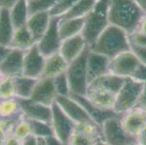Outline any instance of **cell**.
Returning <instances> with one entry per match:
<instances>
[{
	"instance_id": "obj_3",
	"label": "cell",
	"mask_w": 146,
	"mask_h": 145,
	"mask_svg": "<svg viewBox=\"0 0 146 145\" xmlns=\"http://www.w3.org/2000/svg\"><path fill=\"white\" fill-rule=\"evenodd\" d=\"M110 0H98L92 10L84 18L82 36L90 46L103 30L109 26L108 9Z\"/></svg>"
},
{
	"instance_id": "obj_40",
	"label": "cell",
	"mask_w": 146,
	"mask_h": 145,
	"mask_svg": "<svg viewBox=\"0 0 146 145\" xmlns=\"http://www.w3.org/2000/svg\"><path fill=\"white\" fill-rule=\"evenodd\" d=\"M135 107L146 112V83L143 86V91Z\"/></svg>"
},
{
	"instance_id": "obj_32",
	"label": "cell",
	"mask_w": 146,
	"mask_h": 145,
	"mask_svg": "<svg viewBox=\"0 0 146 145\" xmlns=\"http://www.w3.org/2000/svg\"><path fill=\"white\" fill-rule=\"evenodd\" d=\"M12 134L20 140L23 141L32 134L31 127L29 121L23 118L22 115L15 124Z\"/></svg>"
},
{
	"instance_id": "obj_2",
	"label": "cell",
	"mask_w": 146,
	"mask_h": 145,
	"mask_svg": "<svg viewBox=\"0 0 146 145\" xmlns=\"http://www.w3.org/2000/svg\"><path fill=\"white\" fill-rule=\"evenodd\" d=\"M89 47L92 51L111 60L117 54L130 50L129 35L122 29L110 24Z\"/></svg>"
},
{
	"instance_id": "obj_38",
	"label": "cell",
	"mask_w": 146,
	"mask_h": 145,
	"mask_svg": "<svg viewBox=\"0 0 146 145\" xmlns=\"http://www.w3.org/2000/svg\"><path fill=\"white\" fill-rule=\"evenodd\" d=\"M130 78H133L134 80L140 83L145 84L146 83V66L140 63L136 70L133 73L132 76Z\"/></svg>"
},
{
	"instance_id": "obj_47",
	"label": "cell",
	"mask_w": 146,
	"mask_h": 145,
	"mask_svg": "<svg viewBox=\"0 0 146 145\" xmlns=\"http://www.w3.org/2000/svg\"><path fill=\"white\" fill-rule=\"evenodd\" d=\"M137 31L140 32L141 34L146 35V17L145 16V18L142 20L141 23H140L139 28H138Z\"/></svg>"
},
{
	"instance_id": "obj_16",
	"label": "cell",
	"mask_w": 146,
	"mask_h": 145,
	"mask_svg": "<svg viewBox=\"0 0 146 145\" xmlns=\"http://www.w3.org/2000/svg\"><path fill=\"white\" fill-rule=\"evenodd\" d=\"M70 96L80 104L87 112L89 116L91 118V119L100 126H101L103 123L108 118H113V117L121 116V115L116 113V112L113 110H106L98 108L96 106L92 105L85 97V96L79 95V94H71Z\"/></svg>"
},
{
	"instance_id": "obj_22",
	"label": "cell",
	"mask_w": 146,
	"mask_h": 145,
	"mask_svg": "<svg viewBox=\"0 0 146 145\" xmlns=\"http://www.w3.org/2000/svg\"><path fill=\"white\" fill-rule=\"evenodd\" d=\"M36 44L34 36L27 26H24L15 29L10 47L14 50L26 51Z\"/></svg>"
},
{
	"instance_id": "obj_6",
	"label": "cell",
	"mask_w": 146,
	"mask_h": 145,
	"mask_svg": "<svg viewBox=\"0 0 146 145\" xmlns=\"http://www.w3.org/2000/svg\"><path fill=\"white\" fill-rule=\"evenodd\" d=\"M121 117L110 118L101 126L103 141L108 145H132L137 143L136 136L125 131L121 123Z\"/></svg>"
},
{
	"instance_id": "obj_49",
	"label": "cell",
	"mask_w": 146,
	"mask_h": 145,
	"mask_svg": "<svg viewBox=\"0 0 146 145\" xmlns=\"http://www.w3.org/2000/svg\"><path fill=\"white\" fill-rule=\"evenodd\" d=\"M37 145H46L44 138H38V144Z\"/></svg>"
},
{
	"instance_id": "obj_41",
	"label": "cell",
	"mask_w": 146,
	"mask_h": 145,
	"mask_svg": "<svg viewBox=\"0 0 146 145\" xmlns=\"http://www.w3.org/2000/svg\"><path fill=\"white\" fill-rule=\"evenodd\" d=\"M18 0H0V10H10Z\"/></svg>"
},
{
	"instance_id": "obj_31",
	"label": "cell",
	"mask_w": 146,
	"mask_h": 145,
	"mask_svg": "<svg viewBox=\"0 0 146 145\" xmlns=\"http://www.w3.org/2000/svg\"><path fill=\"white\" fill-rule=\"evenodd\" d=\"M16 97L15 77L2 76L0 79V99Z\"/></svg>"
},
{
	"instance_id": "obj_18",
	"label": "cell",
	"mask_w": 146,
	"mask_h": 145,
	"mask_svg": "<svg viewBox=\"0 0 146 145\" xmlns=\"http://www.w3.org/2000/svg\"><path fill=\"white\" fill-rule=\"evenodd\" d=\"M24 52L21 50L11 49L0 64V73L2 76L15 77L23 74Z\"/></svg>"
},
{
	"instance_id": "obj_20",
	"label": "cell",
	"mask_w": 146,
	"mask_h": 145,
	"mask_svg": "<svg viewBox=\"0 0 146 145\" xmlns=\"http://www.w3.org/2000/svg\"><path fill=\"white\" fill-rule=\"evenodd\" d=\"M85 97L98 108L106 110H113L116 94L100 88L88 86Z\"/></svg>"
},
{
	"instance_id": "obj_23",
	"label": "cell",
	"mask_w": 146,
	"mask_h": 145,
	"mask_svg": "<svg viewBox=\"0 0 146 145\" xmlns=\"http://www.w3.org/2000/svg\"><path fill=\"white\" fill-rule=\"evenodd\" d=\"M125 78L108 72L105 75L97 78L93 82H92L89 86L100 88L116 95L124 83Z\"/></svg>"
},
{
	"instance_id": "obj_43",
	"label": "cell",
	"mask_w": 146,
	"mask_h": 145,
	"mask_svg": "<svg viewBox=\"0 0 146 145\" xmlns=\"http://www.w3.org/2000/svg\"><path fill=\"white\" fill-rule=\"evenodd\" d=\"M137 143L140 145H146V125L140 131V134L137 136Z\"/></svg>"
},
{
	"instance_id": "obj_27",
	"label": "cell",
	"mask_w": 146,
	"mask_h": 145,
	"mask_svg": "<svg viewBox=\"0 0 146 145\" xmlns=\"http://www.w3.org/2000/svg\"><path fill=\"white\" fill-rule=\"evenodd\" d=\"M98 0H79L68 12L59 18L60 21L84 18L92 10Z\"/></svg>"
},
{
	"instance_id": "obj_51",
	"label": "cell",
	"mask_w": 146,
	"mask_h": 145,
	"mask_svg": "<svg viewBox=\"0 0 146 145\" xmlns=\"http://www.w3.org/2000/svg\"><path fill=\"white\" fill-rule=\"evenodd\" d=\"M2 78V74H1V73H0V79H1V78Z\"/></svg>"
},
{
	"instance_id": "obj_48",
	"label": "cell",
	"mask_w": 146,
	"mask_h": 145,
	"mask_svg": "<svg viewBox=\"0 0 146 145\" xmlns=\"http://www.w3.org/2000/svg\"><path fill=\"white\" fill-rule=\"evenodd\" d=\"M134 2L141 8L145 13H146V0H134Z\"/></svg>"
},
{
	"instance_id": "obj_29",
	"label": "cell",
	"mask_w": 146,
	"mask_h": 145,
	"mask_svg": "<svg viewBox=\"0 0 146 145\" xmlns=\"http://www.w3.org/2000/svg\"><path fill=\"white\" fill-rule=\"evenodd\" d=\"M21 114L20 102L18 98L0 99V121L14 118Z\"/></svg>"
},
{
	"instance_id": "obj_34",
	"label": "cell",
	"mask_w": 146,
	"mask_h": 145,
	"mask_svg": "<svg viewBox=\"0 0 146 145\" xmlns=\"http://www.w3.org/2000/svg\"><path fill=\"white\" fill-rule=\"evenodd\" d=\"M79 0H60L49 11L52 18H60L71 10Z\"/></svg>"
},
{
	"instance_id": "obj_19",
	"label": "cell",
	"mask_w": 146,
	"mask_h": 145,
	"mask_svg": "<svg viewBox=\"0 0 146 145\" xmlns=\"http://www.w3.org/2000/svg\"><path fill=\"white\" fill-rule=\"evenodd\" d=\"M52 17L48 11H38L29 15L26 26L38 42L50 26Z\"/></svg>"
},
{
	"instance_id": "obj_12",
	"label": "cell",
	"mask_w": 146,
	"mask_h": 145,
	"mask_svg": "<svg viewBox=\"0 0 146 145\" xmlns=\"http://www.w3.org/2000/svg\"><path fill=\"white\" fill-rule=\"evenodd\" d=\"M18 99L20 102L21 113L23 118L51 123V107L44 105L31 99Z\"/></svg>"
},
{
	"instance_id": "obj_39",
	"label": "cell",
	"mask_w": 146,
	"mask_h": 145,
	"mask_svg": "<svg viewBox=\"0 0 146 145\" xmlns=\"http://www.w3.org/2000/svg\"><path fill=\"white\" fill-rule=\"evenodd\" d=\"M129 38L131 43L139 45V46H146V35L141 34L137 30L129 36Z\"/></svg>"
},
{
	"instance_id": "obj_28",
	"label": "cell",
	"mask_w": 146,
	"mask_h": 145,
	"mask_svg": "<svg viewBox=\"0 0 146 145\" xmlns=\"http://www.w3.org/2000/svg\"><path fill=\"white\" fill-rule=\"evenodd\" d=\"M36 80V78H30L23 74H21L15 77L16 97L18 99L30 98Z\"/></svg>"
},
{
	"instance_id": "obj_4",
	"label": "cell",
	"mask_w": 146,
	"mask_h": 145,
	"mask_svg": "<svg viewBox=\"0 0 146 145\" xmlns=\"http://www.w3.org/2000/svg\"><path fill=\"white\" fill-rule=\"evenodd\" d=\"M90 47L86 50L76 59L68 64L66 75L71 88V94L85 96L88 89L87 73V58Z\"/></svg>"
},
{
	"instance_id": "obj_17",
	"label": "cell",
	"mask_w": 146,
	"mask_h": 145,
	"mask_svg": "<svg viewBox=\"0 0 146 145\" xmlns=\"http://www.w3.org/2000/svg\"><path fill=\"white\" fill-rule=\"evenodd\" d=\"M89 46L82 34L62 41L59 52L68 63H70L81 55Z\"/></svg>"
},
{
	"instance_id": "obj_36",
	"label": "cell",
	"mask_w": 146,
	"mask_h": 145,
	"mask_svg": "<svg viewBox=\"0 0 146 145\" xmlns=\"http://www.w3.org/2000/svg\"><path fill=\"white\" fill-rule=\"evenodd\" d=\"M98 141L99 139L74 131L70 138L68 145H94Z\"/></svg>"
},
{
	"instance_id": "obj_9",
	"label": "cell",
	"mask_w": 146,
	"mask_h": 145,
	"mask_svg": "<svg viewBox=\"0 0 146 145\" xmlns=\"http://www.w3.org/2000/svg\"><path fill=\"white\" fill-rule=\"evenodd\" d=\"M58 26L59 18H52L47 30L36 42L37 47L45 58L59 52L62 39L60 36Z\"/></svg>"
},
{
	"instance_id": "obj_53",
	"label": "cell",
	"mask_w": 146,
	"mask_h": 145,
	"mask_svg": "<svg viewBox=\"0 0 146 145\" xmlns=\"http://www.w3.org/2000/svg\"><path fill=\"white\" fill-rule=\"evenodd\" d=\"M29 2H31V1H34V0H28Z\"/></svg>"
},
{
	"instance_id": "obj_7",
	"label": "cell",
	"mask_w": 146,
	"mask_h": 145,
	"mask_svg": "<svg viewBox=\"0 0 146 145\" xmlns=\"http://www.w3.org/2000/svg\"><path fill=\"white\" fill-rule=\"evenodd\" d=\"M51 107V125L54 136L64 145H68L76 123L63 113L55 102Z\"/></svg>"
},
{
	"instance_id": "obj_33",
	"label": "cell",
	"mask_w": 146,
	"mask_h": 145,
	"mask_svg": "<svg viewBox=\"0 0 146 145\" xmlns=\"http://www.w3.org/2000/svg\"><path fill=\"white\" fill-rule=\"evenodd\" d=\"M53 82L58 97H69L71 95V88L66 73L55 77L53 78Z\"/></svg>"
},
{
	"instance_id": "obj_42",
	"label": "cell",
	"mask_w": 146,
	"mask_h": 145,
	"mask_svg": "<svg viewBox=\"0 0 146 145\" xmlns=\"http://www.w3.org/2000/svg\"><path fill=\"white\" fill-rule=\"evenodd\" d=\"M4 145H22V141L11 134L7 136Z\"/></svg>"
},
{
	"instance_id": "obj_35",
	"label": "cell",
	"mask_w": 146,
	"mask_h": 145,
	"mask_svg": "<svg viewBox=\"0 0 146 145\" xmlns=\"http://www.w3.org/2000/svg\"><path fill=\"white\" fill-rule=\"evenodd\" d=\"M60 0H34L29 2L30 14L38 11H50Z\"/></svg>"
},
{
	"instance_id": "obj_52",
	"label": "cell",
	"mask_w": 146,
	"mask_h": 145,
	"mask_svg": "<svg viewBox=\"0 0 146 145\" xmlns=\"http://www.w3.org/2000/svg\"><path fill=\"white\" fill-rule=\"evenodd\" d=\"M132 145H140V144H139L138 143H135V144H132Z\"/></svg>"
},
{
	"instance_id": "obj_45",
	"label": "cell",
	"mask_w": 146,
	"mask_h": 145,
	"mask_svg": "<svg viewBox=\"0 0 146 145\" xmlns=\"http://www.w3.org/2000/svg\"><path fill=\"white\" fill-rule=\"evenodd\" d=\"M38 144V137L31 134L29 137L22 141V145H37Z\"/></svg>"
},
{
	"instance_id": "obj_54",
	"label": "cell",
	"mask_w": 146,
	"mask_h": 145,
	"mask_svg": "<svg viewBox=\"0 0 146 145\" xmlns=\"http://www.w3.org/2000/svg\"><path fill=\"white\" fill-rule=\"evenodd\" d=\"M145 17H146V13H145Z\"/></svg>"
},
{
	"instance_id": "obj_44",
	"label": "cell",
	"mask_w": 146,
	"mask_h": 145,
	"mask_svg": "<svg viewBox=\"0 0 146 145\" xmlns=\"http://www.w3.org/2000/svg\"><path fill=\"white\" fill-rule=\"evenodd\" d=\"M44 139L46 145H64L54 135L44 138Z\"/></svg>"
},
{
	"instance_id": "obj_5",
	"label": "cell",
	"mask_w": 146,
	"mask_h": 145,
	"mask_svg": "<svg viewBox=\"0 0 146 145\" xmlns=\"http://www.w3.org/2000/svg\"><path fill=\"white\" fill-rule=\"evenodd\" d=\"M144 84L133 78H126L124 82L116 95L113 110L122 115L136 106L143 91Z\"/></svg>"
},
{
	"instance_id": "obj_50",
	"label": "cell",
	"mask_w": 146,
	"mask_h": 145,
	"mask_svg": "<svg viewBox=\"0 0 146 145\" xmlns=\"http://www.w3.org/2000/svg\"><path fill=\"white\" fill-rule=\"evenodd\" d=\"M94 145H108V144H106L103 140H99L98 141V142H97Z\"/></svg>"
},
{
	"instance_id": "obj_21",
	"label": "cell",
	"mask_w": 146,
	"mask_h": 145,
	"mask_svg": "<svg viewBox=\"0 0 146 145\" xmlns=\"http://www.w3.org/2000/svg\"><path fill=\"white\" fill-rule=\"evenodd\" d=\"M68 63L60 52L55 53L45 58L43 73L41 77L54 78L60 74L66 73Z\"/></svg>"
},
{
	"instance_id": "obj_37",
	"label": "cell",
	"mask_w": 146,
	"mask_h": 145,
	"mask_svg": "<svg viewBox=\"0 0 146 145\" xmlns=\"http://www.w3.org/2000/svg\"><path fill=\"white\" fill-rule=\"evenodd\" d=\"M130 50L136 56L140 63L146 66V46H139L130 42Z\"/></svg>"
},
{
	"instance_id": "obj_46",
	"label": "cell",
	"mask_w": 146,
	"mask_h": 145,
	"mask_svg": "<svg viewBox=\"0 0 146 145\" xmlns=\"http://www.w3.org/2000/svg\"><path fill=\"white\" fill-rule=\"evenodd\" d=\"M10 50H11V48L9 46L0 44V64L2 63L4 59L6 58V56L8 54Z\"/></svg>"
},
{
	"instance_id": "obj_15",
	"label": "cell",
	"mask_w": 146,
	"mask_h": 145,
	"mask_svg": "<svg viewBox=\"0 0 146 145\" xmlns=\"http://www.w3.org/2000/svg\"><path fill=\"white\" fill-rule=\"evenodd\" d=\"M110 59L106 56L89 50L87 58V73L88 84L109 72Z\"/></svg>"
},
{
	"instance_id": "obj_13",
	"label": "cell",
	"mask_w": 146,
	"mask_h": 145,
	"mask_svg": "<svg viewBox=\"0 0 146 145\" xmlns=\"http://www.w3.org/2000/svg\"><path fill=\"white\" fill-rule=\"evenodd\" d=\"M55 102L63 113L75 123L94 122L83 107L71 96L58 97Z\"/></svg>"
},
{
	"instance_id": "obj_14",
	"label": "cell",
	"mask_w": 146,
	"mask_h": 145,
	"mask_svg": "<svg viewBox=\"0 0 146 145\" xmlns=\"http://www.w3.org/2000/svg\"><path fill=\"white\" fill-rule=\"evenodd\" d=\"M121 123L125 131L133 136H137L146 125V112L135 107L121 115Z\"/></svg>"
},
{
	"instance_id": "obj_24",
	"label": "cell",
	"mask_w": 146,
	"mask_h": 145,
	"mask_svg": "<svg viewBox=\"0 0 146 145\" xmlns=\"http://www.w3.org/2000/svg\"><path fill=\"white\" fill-rule=\"evenodd\" d=\"M9 12L15 29L26 26L30 15L29 1L18 0L17 3H15V5L9 10Z\"/></svg>"
},
{
	"instance_id": "obj_1",
	"label": "cell",
	"mask_w": 146,
	"mask_h": 145,
	"mask_svg": "<svg viewBox=\"0 0 146 145\" xmlns=\"http://www.w3.org/2000/svg\"><path fill=\"white\" fill-rule=\"evenodd\" d=\"M145 13L134 0H110L109 23L119 28L129 36L138 30Z\"/></svg>"
},
{
	"instance_id": "obj_25",
	"label": "cell",
	"mask_w": 146,
	"mask_h": 145,
	"mask_svg": "<svg viewBox=\"0 0 146 145\" xmlns=\"http://www.w3.org/2000/svg\"><path fill=\"white\" fill-rule=\"evenodd\" d=\"M84 23V18L59 20V33L62 41L76 36L81 35Z\"/></svg>"
},
{
	"instance_id": "obj_30",
	"label": "cell",
	"mask_w": 146,
	"mask_h": 145,
	"mask_svg": "<svg viewBox=\"0 0 146 145\" xmlns=\"http://www.w3.org/2000/svg\"><path fill=\"white\" fill-rule=\"evenodd\" d=\"M27 120L31 127L32 134L36 137L46 138L54 135L52 127L50 123L34 120Z\"/></svg>"
},
{
	"instance_id": "obj_26",
	"label": "cell",
	"mask_w": 146,
	"mask_h": 145,
	"mask_svg": "<svg viewBox=\"0 0 146 145\" xmlns=\"http://www.w3.org/2000/svg\"><path fill=\"white\" fill-rule=\"evenodd\" d=\"M15 31L8 10H0V44L10 47Z\"/></svg>"
},
{
	"instance_id": "obj_11",
	"label": "cell",
	"mask_w": 146,
	"mask_h": 145,
	"mask_svg": "<svg viewBox=\"0 0 146 145\" xmlns=\"http://www.w3.org/2000/svg\"><path fill=\"white\" fill-rule=\"evenodd\" d=\"M44 62L45 57L41 53L36 44L29 50L25 51L23 74L30 78L38 79L43 73Z\"/></svg>"
},
{
	"instance_id": "obj_10",
	"label": "cell",
	"mask_w": 146,
	"mask_h": 145,
	"mask_svg": "<svg viewBox=\"0 0 146 145\" xmlns=\"http://www.w3.org/2000/svg\"><path fill=\"white\" fill-rule=\"evenodd\" d=\"M58 97L53 78L40 77L36 80L30 98L34 102L51 107Z\"/></svg>"
},
{
	"instance_id": "obj_8",
	"label": "cell",
	"mask_w": 146,
	"mask_h": 145,
	"mask_svg": "<svg viewBox=\"0 0 146 145\" xmlns=\"http://www.w3.org/2000/svg\"><path fill=\"white\" fill-rule=\"evenodd\" d=\"M140 64L133 52L127 50L110 60L109 72L122 78H128L132 76Z\"/></svg>"
}]
</instances>
